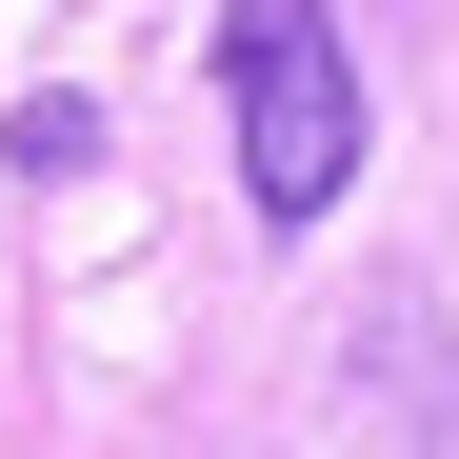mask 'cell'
I'll list each match as a JSON object with an SVG mask.
<instances>
[{
  "label": "cell",
  "mask_w": 459,
  "mask_h": 459,
  "mask_svg": "<svg viewBox=\"0 0 459 459\" xmlns=\"http://www.w3.org/2000/svg\"><path fill=\"white\" fill-rule=\"evenodd\" d=\"M220 120H240L260 240H320L340 180H359V40H340V0H220Z\"/></svg>",
  "instance_id": "1"
},
{
  "label": "cell",
  "mask_w": 459,
  "mask_h": 459,
  "mask_svg": "<svg viewBox=\"0 0 459 459\" xmlns=\"http://www.w3.org/2000/svg\"><path fill=\"white\" fill-rule=\"evenodd\" d=\"M0 160H21V180H100V100H60V81H40L21 120H0Z\"/></svg>",
  "instance_id": "2"
}]
</instances>
